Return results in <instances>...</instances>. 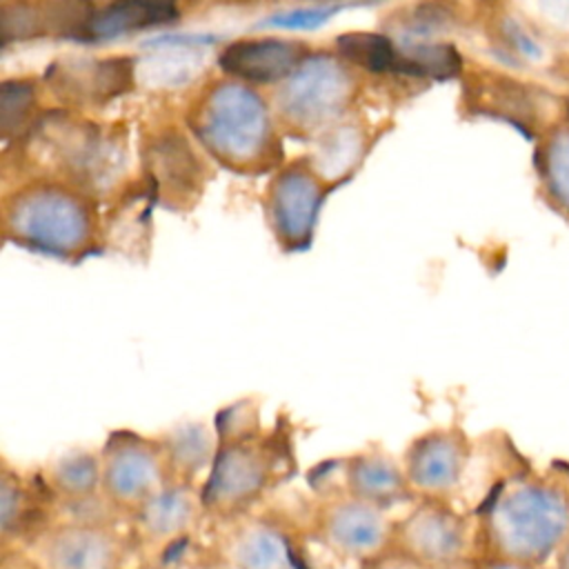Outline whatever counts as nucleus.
Returning <instances> with one entry per match:
<instances>
[{
  "label": "nucleus",
  "instance_id": "obj_38",
  "mask_svg": "<svg viewBox=\"0 0 569 569\" xmlns=\"http://www.w3.org/2000/svg\"><path fill=\"white\" fill-rule=\"evenodd\" d=\"M549 76H553L558 82H562V84L569 87V51H562V53L556 58L553 67L549 69Z\"/></svg>",
  "mask_w": 569,
  "mask_h": 569
},
{
  "label": "nucleus",
  "instance_id": "obj_23",
  "mask_svg": "<svg viewBox=\"0 0 569 569\" xmlns=\"http://www.w3.org/2000/svg\"><path fill=\"white\" fill-rule=\"evenodd\" d=\"M487 38L500 58L522 71H547L560 56L509 0H498L487 11Z\"/></svg>",
  "mask_w": 569,
  "mask_h": 569
},
{
  "label": "nucleus",
  "instance_id": "obj_18",
  "mask_svg": "<svg viewBox=\"0 0 569 569\" xmlns=\"http://www.w3.org/2000/svg\"><path fill=\"white\" fill-rule=\"evenodd\" d=\"M58 505V516L71 520L124 522L102 493L98 449L76 447L58 453L40 467Z\"/></svg>",
  "mask_w": 569,
  "mask_h": 569
},
{
  "label": "nucleus",
  "instance_id": "obj_4",
  "mask_svg": "<svg viewBox=\"0 0 569 569\" xmlns=\"http://www.w3.org/2000/svg\"><path fill=\"white\" fill-rule=\"evenodd\" d=\"M196 142L220 167L260 176L282 167V149L264 98L242 80H216L187 111Z\"/></svg>",
  "mask_w": 569,
  "mask_h": 569
},
{
  "label": "nucleus",
  "instance_id": "obj_9",
  "mask_svg": "<svg viewBox=\"0 0 569 569\" xmlns=\"http://www.w3.org/2000/svg\"><path fill=\"white\" fill-rule=\"evenodd\" d=\"M391 547L422 569L473 560V516L453 500L416 498L396 518Z\"/></svg>",
  "mask_w": 569,
  "mask_h": 569
},
{
  "label": "nucleus",
  "instance_id": "obj_31",
  "mask_svg": "<svg viewBox=\"0 0 569 569\" xmlns=\"http://www.w3.org/2000/svg\"><path fill=\"white\" fill-rule=\"evenodd\" d=\"M525 20L562 53L569 49V0H509Z\"/></svg>",
  "mask_w": 569,
  "mask_h": 569
},
{
  "label": "nucleus",
  "instance_id": "obj_17",
  "mask_svg": "<svg viewBox=\"0 0 569 569\" xmlns=\"http://www.w3.org/2000/svg\"><path fill=\"white\" fill-rule=\"evenodd\" d=\"M142 167L156 202L176 213L191 211L200 202L209 180L191 144L176 131H162L147 142Z\"/></svg>",
  "mask_w": 569,
  "mask_h": 569
},
{
  "label": "nucleus",
  "instance_id": "obj_41",
  "mask_svg": "<svg viewBox=\"0 0 569 569\" xmlns=\"http://www.w3.org/2000/svg\"><path fill=\"white\" fill-rule=\"evenodd\" d=\"M538 569H556V567L549 562V565H542V567H538Z\"/></svg>",
  "mask_w": 569,
  "mask_h": 569
},
{
  "label": "nucleus",
  "instance_id": "obj_26",
  "mask_svg": "<svg viewBox=\"0 0 569 569\" xmlns=\"http://www.w3.org/2000/svg\"><path fill=\"white\" fill-rule=\"evenodd\" d=\"M160 440L169 467V478L202 485L218 447L213 425L202 420H182L162 431Z\"/></svg>",
  "mask_w": 569,
  "mask_h": 569
},
{
  "label": "nucleus",
  "instance_id": "obj_36",
  "mask_svg": "<svg viewBox=\"0 0 569 569\" xmlns=\"http://www.w3.org/2000/svg\"><path fill=\"white\" fill-rule=\"evenodd\" d=\"M0 569H40V565L24 547H2Z\"/></svg>",
  "mask_w": 569,
  "mask_h": 569
},
{
  "label": "nucleus",
  "instance_id": "obj_20",
  "mask_svg": "<svg viewBox=\"0 0 569 569\" xmlns=\"http://www.w3.org/2000/svg\"><path fill=\"white\" fill-rule=\"evenodd\" d=\"M133 62L129 58L62 60L51 64L47 78L51 91L64 102H109L133 84Z\"/></svg>",
  "mask_w": 569,
  "mask_h": 569
},
{
  "label": "nucleus",
  "instance_id": "obj_12",
  "mask_svg": "<svg viewBox=\"0 0 569 569\" xmlns=\"http://www.w3.org/2000/svg\"><path fill=\"white\" fill-rule=\"evenodd\" d=\"M329 187L307 160L278 167L262 193V213L276 247L287 253H305L316 240L322 204Z\"/></svg>",
  "mask_w": 569,
  "mask_h": 569
},
{
  "label": "nucleus",
  "instance_id": "obj_5",
  "mask_svg": "<svg viewBox=\"0 0 569 569\" xmlns=\"http://www.w3.org/2000/svg\"><path fill=\"white\" fill-rule=\"evenodd\" d=\"M396 518L336 487H313L300 516L287 518L291 540L311 542L351 569L391 547Z\"/></svg>",
  "mask_w": 569,
  "mask_h": 569
},
{
  "label": "nucleus",
  "instance_id": "obj_27",
  "mask_svg": "<svg viewBox=\"0 0 569 569\" xmlns=\"http://www.w3.org/2000/svg\"><path fill=\"white\" fill-rule=\"evenodd\" d=\"M178 18V0H113L107 9L96 13L93 38H113L118 33L167 24Z\"/></svg>",
  "mask_w": 569,
  "mask_h": 569
},
{
  "label": "nucleus",
  "instance_id": "obj_34",
  "mask_svg": "<svg viewBox=\"0 0 569 569\" xmlns=\"http://www.w3.org/2000/svg\"><path fill=\"white\" fill-rule=\"evenodd\" d=\"M353 569H422V567L411 558H407L405 553H400L398 549L389 547L382 553L356 565Z\"/></svg>",
  "mask_w": 569,
  "mask_h": 569
},
{
  "label": "nucleus",
  "instance_id": "obj_29",
  "mask_svg": "<svg viewBox=\"0 0 569 569\" xmlns=\"http://www.w3.org/2000/svg\"><path fill=\"white\" fill-rule=\"evenodd\" d=\"M336 51L351 67L369 73H398L400 47L385 33L349 31L336 38Z\"/></svg>",
  "mask_w": 569,
  "mask_h": 569
},
{
  "label": "nucleus",
  "instance_id": "obj_40",
  "mask_svg": "<svg viewBox=\"0 0 569 569\" xmlns=\"http://www.w3.org/2000/svg\"><path fill=\"white\" fill-rule=\"evenodd\" d=\"M431 569H480L473 560L469 562H458V565H445V567H431Z\"/></svg>",
  "mask_w": 569,
  "mask_h": 569
},
{
  "label": "nucleus",
  "instance_id": "obj_16",
  "mask_svg": "<svg viewBox=\"0 0 569 569\" xmlns=\"http://www.w3.org/2000/svg\"><path fill=\"white\" fill-rule=\"evenodd\" d=\"M58 516L56 498L40 469H20L7 456L0 460V549L27 547Z\"/></svg>",
  "mask_w": 569,
  "mask_h": 569
},
{
  "label": "nucleus",
  "instance_id": "obj_32",
  "mask_svg": "<svg viewBox=\"0 0 569 569\" xmlns=\"http://www.w3.org/2000/svg\"><path fill=\"white\" fill-rule=\"evenodd\" d=\"M36 104V87L29 80L16 78L2 82V136L9 140L11 136H18L33 111Z\"/></svg>",
  "mask_w": 569,
  "mask_h": 569
},
{
  "label": "nucleus",
  "instance_id": "obj_35",
  "mask_svg": "<svg viewBox=\"0 0 569 569\" xmlns=\"http://www.w3.org/2000/svg\"><path fill=\"white\" fill-rule=\"evenodd\" d=\"M331 13H333V9H302V11H291L287 16H278L269 22L289 27V29H300V27H316V24L325 22Z\"/></svg>",
  "mask_w": 569,
  "mask_h": 569
},
{
  "label": "nucleus",
  "instance_id": "obj_37",
  "mask_svg": "<svg viewBox=\"0 0 569 569\" xmlns=\"http://www.w3.org/2000/svg\"><path fill=\"white\" fill-rule=\"evenodd\" d=\"M169 569H211V565L200 556L198 545H196L180 562H176V565L169 567Z\"/></svg>",
  "mask_w": 569,
  "mask_h": 569
},
{
  "label": "nucleus",
  "instance_id": "obj_30",
  "mask_svg": "<svg viewBox=\"0 0 569 569\" xmlns=\"http://www.w3.org/2000/svg\"><path fill=\"white\" fill-rule=\"evenodd\" d=\"M462 22V7L458 0H418L407 7L396 20L398 31L409 42L433 40L440 33H451Z\"/></svg>",
  "mask_w": 569,
  "mask_h": 569
},
{
  "label": "nucleus",
  "instance_id": "obj_2",
  "mask_svg": "<svg viewBox=\"0 0 569 569\" xmlns=\"http://www.w3.org/2000/svg\"><path fill=\"white\" fill-rule=\"evenodd\" d=\"M2 238L64 264H82L107 253L102 204L53 176L29 178L4 193Z\"/></svg>",
  "mask_w": 569,
  "mask_h": 569
},
{
  "label": "nucleus",
  "instance_id": "obj_24",
  "mask_svg": "<svg viewBox=\"0 0 569 569\" xmlns=\"http://www.w3.org/2000/svg\"><path fill=\"white\" fill-rule=\"evenodd\" d=\"M531 162L538 198L556 216L569 220V102L567 109L533 138Z\"/></svg>",
  "mask_w": 569,
  "mask_h": 569
},
{
  "label": "nucleus",
  "instance_id": "obj_10",
  "mask_svg": "<svg viewBox=\"0 0 569 569\" xmlns=\"http://www.w3.org/2000/svg\"><path fill=\"white\" fill-rule=\"evenodd\" d=\"M98 453L102 493L122 520L171 480L160 436L111 429Z\"/></svg>",
  "mask_w": 569,
  "mask_h": 569
},
{
  "label": "nucleus",
  "instance_id": "obj_21",
  "mask_svg": "<svg viewBox=\"0 0 569 569\" xmlns=\"http://www.w3.org/2000/svg\"><path fill=\"white\" fill-rule=\"evenodd\" d=\"M309 47L291 38H244L220 53V69L242 82H282L305 58Z\"/></svg>",
  "mask_w": 569,
  "mask_h": 569
},
{
  "label": "nucleus",
  "instance_id": "obj_25",
  "mask_svg": "<svg viewBox=\"0 0 569 569\" xmlns=\"http://www.w3.org/2000/svg\"><path fill=\"white\" fill-rule=\"evenodd\" d=\"M367 156V131L356 120H338L316 136L307 158L318 178L333 191L345 184Z\"/></svg>",
  "mask_w": 569,
  "mask_h": 569
},
{
  "label": "nucleus",
  "instance_id": "obj_6",
  "mask_svg": "<svg viewBox=\"0 0 569 569\" xmlns=\"http://www.w3.org/2000/svg\"><path fill=\"white\" fill-rule=\"evenodd\" d=\"M207 525L202 485L169 480L124 520L136 569L173 567L202 540Z\"/></svg>",
  "mask_w": 569,
  "mask_h": 569
},
{
  "label": "nucleus",
  "instance_id": "obj_39",
  "mask_svg": "<svg viewBox=\"0 0 569 569\" xmlns=\"http://www.w3.org/2000/svg\"><path fill=\"white\" fill-rule=\"evenodd\" d=\"M551 565H553L556 569H569V536H567L565 542L558 547V551H556Z\"/></svg>",
  "mask_w": 569,
  "mask_h": 569
},
{
  "label": "nucleus",
  "instance_id": "obj_28",
  "mask_svg": "<svg viewBox=\"0 0 569 569\" xmlns=\"http://www.w3.org/2000/svg\"><path fill=\"white\" fill-rule=\"evenodd\" d=\"M462 71H465L462 56L449 42L422 40V42H405L400 47L398 73L402 76L451 80V78H460Z\"/></svg>",
  "mask_w": 569,
  "mask_h": 569
},
{
  "label": "nucleus",
  "instance_id": "obj_15",
  "mask_svg": "<svg viewBox=\"0 0 569 569\" xmlns=\"http://www.w3.org/2000/svg\"><path fill=\"white\" fill-rule=\"evenodd\" d=\"M307 485L309 489L336 487L387 511L416 500L400 456H393L382 445H369L365 449L318 462L313 469H309Z\"/></svg>",
  "mask_w": 569,
  "mask_h": 569
},
{
  "label": "nucleus",
  "instance_id": "obj_14",
  "mask_svg": "<svg viewBox=\"0 0 569 569\" xmlns=\"http://www.w3.org/2000/svg\"><path fill=\"white\" fill-rule=\"evenodd\" d=\"M471 458L473 438L456 420L420 431L400 453L413 498L453 502L460 500Z\"/></svg>",
  "mask_w": 569,
  "mask_h": 569
},
{
  "label": "nucleus",
  "instance_id": "obj_1",
  "mask_svg": "<svg viewBox=\"0 0 569 569\" xmlns=\"http://www.w3.org/2000/svg\"><path fill=\"white\" fill-rule=\"evenodd\" d=\"M480 569H538L569 536V462L531 460L500 478L471 509Z\"/></svg>",
  "mask_w": 569,
  "mask_h": 569
},
{
  "label": "nucleus",
  "instance_id": "obj_8",
  "mask_svg": "<svg viewBox=\"0 0 569 569\" xmlns=\"http://www.w3.org/2000/svg\"><path fill=\"white\" fill-rule=\"evenodd\" d=\"M198 551L211 569H296L287 516L273 507L209 522Z\"/></svg>",
  "mask_w": 569,
  "mask_h": 569
},
{
  "label": "nucleus",
  "instance_id": "obj_13",
  "mask_svg": "<svg viewBox=\"0 0 569 569\" xmlns=\"http://www.w3.org/2000/svg\"><path fill=\"white\" fill-rule=\"evenodd\" d=\"M40 569H136L124 522L56 520L24 547Z\"/></svg>",
  "mask_w": 569,
  "mask_h": 569
},
{
  "label": "nucleus",
  "instance_id": "obj_3",
  "mask_svg": "<svg viewBox=\"0 0 569 569\" xmlns=\"http://www.w3.org/2000/svg\"><path fill=\"white\" fill-rule=\"evenodd\" d=\"M216 436V456L202 480L209 522L264 507L298 476V429L289 413H278L269 427Z\"/></svg>",
  "mask_w": 569,
  "mask_h": 569
},
{
  "label": "nucleus",
  "instance_id": "obj_7",
  "mask_svg": "<svg viewBox=\"0 0 569 569\" xmlns=\"http://www.w3.org/2000/svg\"><path fill=\"white\" fill-rule=\"evenodd\" d=\"M358 93L353 67L333 53H309L276 89L278 122L291 136H318L342 120Z\"/></svg>",
  "mask_w": 569,
  "mask_h": 569
},
{
  "label": "nucleus",
  "instance_id": "obj_11",
  "mask_svg": "<svg viewBox=\"0 0 569 569\" xmlns=\"http://www.w3.org/2000/svg\"><path fill=\"white\" fill-rule=\"evenodd\" d=\"M462 107L471 116L500 120L533 140L551 124L567 102L545 87L529 84L493 69L462 71Z\"/></svg>",
  "mask_w": 569,
  "mask_h": 569
},
{
  "label": "nucleus",
  "instance_id": "obj_22",
  "mask_svg": "<svg viewBox=\"0 0 569 569\" xmlns=\"http://www.w3.org/2000/svg\"><path fill=\"white\" fill-rule=\"evenodd\" d=\"M93 18L91 0H36L33 4L7 2L2 31L7 42L33 36L78 38L91 33Z\"/></svg>",
  "mask_w": 569,
  "mask_h": 569
},
{
  "label": "nucleus",
  "instance_id": "obj_19",
  "mask_svg": "<svg viewBox=\"0 0 569 569\" xmlns=\"http://www.w3.org/2000/svg\"><path fill=\"white\" fill-rule=\"evenodd\" d=\"M156 196L147 178L127 184L104 204L107 253H118L133 262H147L151 251V209Z\"/></svg>",
  "mask_w": 569,
  "mask_h": 569
},
{
  "label": "nucleus",
  "instance_id": "obj_33",
  "mask_svg": "<svg viewBox=\"0 0 569 569\" xmlns=\"http://www.w3.org/2000/svg\"><path fill=\"white\" fill-rule=\"evenodd\" d=\"M198 60L189 49H167L156 51L142 62V78L151 84H180L191 78L196 71Z\"/></svg>",
  "mask_w": 569,
  "mask_h": 569
}]
</instances>
